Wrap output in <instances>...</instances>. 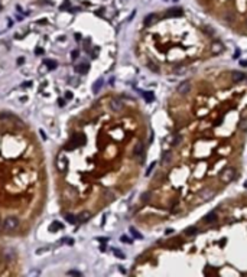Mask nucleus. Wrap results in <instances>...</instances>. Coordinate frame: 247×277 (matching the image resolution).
Here are the masks:
<instances>
[{"label":"nucleus","instance_id":"f257e3e1","mask_svg":"<svg viewBox=\"0 0 247 277\" xmlns=\"http://www.w3.org/2000/svg\"><path fill=\"white\" fill-rule=\"evenodd\" d=\"M84 143H85V134H82V133H75V134L70 138V142L66 143L65 150H74V149L80 147V146L84 144Z\"/></svg>","mask_w":247,"mask_h":277},{"label":"nucleus","instance_id":"f03ea898","mask_svg":"<svg viewBox=\"0 0 247 277\" xmlns=\"http://www.w3.org/2000/svg\"><path fill=\"white\" fill-rule=\"evenodd\" d=\"M17 225H19V219L16 217H7L5 219V222H3V228L6 231H9V233H10V231H15L17 228Z\"/></svg>","mask_w":247,"mask_h":277},{"label":"nucleus","instance_id":"7ed1b4c3","mask_svg":"<svg viewBox=\"0 0 247 277\" xmlns=\"http://www.w3.org/2000/svg\"><path fill=\"white\" fill-rule=\"evenodd\" d=\"M234 178H236V169L234 168H228L221 173V180L224 183H230Z\"/></svg>","mask_w":247,"mask_h":277},{"label":"nucleus","instance_id":"20e7f679","mask_svg":"<svg viewBox=\"0 0 247 277\" xmlns=\"http://www.w3.org/2000/svg\"><path fill=\"white\" fill-rule=\"evenodd\" d=\"M176 92H178V94H181V95H187L188 92H191V82L189 81H182L181 84L178 85Z\"/></svg>","mask_w":247,"mask_h":277},{"label":"nucleus","instance_id":"39448f33","mask_svg":"<svg viewBox=\"0 0 247 277\" xmlns=\"http://www.w3.org/2000/svg\"><path fill=\"white\" fill-rule=\"evenodd\" d=\"M66 168H68V160H66V157L64 154H59L56 157V169L59 172H65Z\"/></svg>","mask_w":247,"mask_h":277},{"label":"nucleus","instance_id":"423d86ee","mask_svg":"<svg viewBox=\"0 0 247 277\" xmlns=\"http://www.w3.org/2000/svg\"><path fill=\"white\" fill-rule=\"evenodd\" d=\"M110 107H111V110L113 111H122L123 108H124V104H123V101L122 100H119V98H114V100H111V104H110Z\"/></svg>","mask_w":247,"mask_h":277},{"label":"nucleus","instance_id":"0eeeda50","mask_svg":"<svg viewBox=\"0 0 247 277\" xmlns=\"http://www.w3.org/2000/svg\"><path fill=\"white\" fill-rule=\"evenodd\" d=\"M90 218H91V212H90V211H81V212L78 214V217H77L78 222H81V224L87 222Z\"/></svg>","mask_w":247,"mask_h":277},{"label":"nucleus","instance_id":"6e6552de","mask_svg":"<svg viewBox=\"0 0 247 277\" xmlns=\"http://www.w3.org/2000/svg\"><path fill=\"white\" fill-rule=\"evenodd\" d=\"M156 20H158V16H156L155 13H150L143 19V23H145V26H150V25H153V23H156Z\"/></svg>","mask_w":247,"mask_h":277},{"label":"nucleus","instance_id":"1a4fd4ad","mask_svg":"<svg viewBox=\"0 0 247 277\" xmlns=\"http://www.w3.org/2000/svg\"><path fill=\"white\" fill-rule=\"evenodd\" d=\"M224 51V45L220 42V40H215L214 43H212V54L214 55H218V54H221Z\"/></svg>","mask_w":247,"mask_h":277},{"label":"nucleus","instance_id":"9d476101","mask_svg":"<svg viewBox=\"0 0 247 277\" xmlns=\"http://www.w3.org/2000/svg\"><path fill=\"white\" fill-rule=\"evenodd\" d=\"M231 80H233L234 82H240V81L246 80V75H244L243 72H240V71H233V72H231Z\"/></svg>","mask_w":247,"mask_h":277},{"label":"nucleus","instance_id":"9b49d317","mask_svg":"<svg viewBox=\"0 0 247 277\" xmlns=\"http://www.w3.org/2000/svg\"><path fill=\"white\" fill-rule=\"evenodd\" d=\"M88 69H90V65L85 64V62H82V64H80V65L75 66V71H77L78 74H87Z\"/></svg>","mask_w":247,"mask_h":277},{"label":"nucleus","instance_id":"f8f14e48","mask_svg":"<svg viewBox=\"0 0 247 277\" xmlns=\"http://www.w3.org/2000/svg\"><path fill=\"white\" fill-rule=\"evenodd\" d=\"M3 258L6 260V261H13L15 258H16V254H15V251L13 250H6L5 252H3Z\"/></svg>","mask_w":247,"mask_h":277},{"label":"nucleus","instance_id":"ddd939ff","mask_svg":"<svg viewBox=\"0 0 247 277\" xmlns=\"http://www.w3.org/2000/svg\"><path fill=\"white\" fill-rule=\"evenodd\" d=\"M62 228H64L62 222H59V221H54V222L49 225V233H56L58 229H62Z\"/></svg>","mask_w":247,"mask_h":277},{"label":"nucleus","instance_id":"4468645a","mask_svg":"<svg viewBox=\"0 0 247 277\" xmlns=\"http://www.w3.org/2000/svg\"><path fill=\"white\" fill-rule=\"evenodd\" d=\"M215 218H217V212H215V211H211L210 214H207V215L203 218V222H204V224H210V222H212Z\"/></svg>","mask_w":247,"mask_h":277},{"label":"nucleus","instance_id":"2eb2a0df","mask_svg":"<svg viewBox=\"0 0 247 277\" xmlns=\"http://www.w3.org/2000/svg\"><path fill=\"white\" fill-rule=\"evenodd\" d=\"M181 15H182V9H179V7L171 9V10H168V13H166L168 17H175V16H181Z\"/></svg>","mask_w":247,"mask_h":277},{"label":"nucleus","instance_id":"dca6fc26","mask_svg":"<svg viewBox=\"0 0 247 277\" xmlns=\"http://www.w3.org/2000/svg\"><path fill=\"white\" fill-rule=\"evenodd\" d=\"M143 150H145V146H143V143H142V142H139L136 146H134L133 153H134V156H140V154H143Z\"/></svg>","mask_w":247,"mask_h":277},{"label":"nucleus","instance_id":"f3484780","mask_svg":"<svg viewBox=\"0 0 247 277\" xmlns=\"http://www.w3.org/2000/svg\"><path fill=\"white\" fill-rule=\"evenodd\" d=\"M0 120H17L15 117V114L10 113H0Z\"/></svg>","mask_w":247,"mask_h":277},{"label":"nucleus","instance_id":"a211bd4d","mask_svg":"<svg viewBox=\"0 0 247 277\" xmlns=\"http://www.w3.org/2000/svg\"><path fill=\"white\" fill-rule=\"evenodd\" d=\"M65 219H66V222H68V224H71V225H75V224L78 222L77 217H74L72 214H66V215H65Z\"/></svg>","mask_w":247,"mask_h":277},{"label":"nucleus","instance_id":"6ab92c4d","mask_svg":"<svg viewBox=\"0 0 247 277\" xmlns=\"http://www.w3.org/2000/svg\"><path fill=\"white\" fill-rule=\"evenodd\" d=\"M103 84H104V81H103L101 78H98V80L93 84V91H94V92H98V91H100V88L103 87Z\"/></svg>","mask_w":247,"mask_h":277},{"label":"nucleus","instance_id":"aec40b11","mask_svg":"<svg viewBox=\"0 0 247 277\" xmlns=\"http://www.w3.org/2000/svg\"><path fill=\"white\" fill-rule=\"evenodd\" d=\"M171 159H172V153H171V150H166L163 153V156H162V162H163V163H169Z\"/></svg>","mask_w":247,"mask_h":277},{"label":"nucleus","instance_id":"412c9836","mask_svg":"<svg viewBox=\"0 0 247 277\" xmlns=\"http://www.w3.org/2000/svg\"><path fill=\"white\" fill-rule=\"evenodd\" d=\"M224 22H226V23H233L234 22V16L230 12H227L226 15H224Z\"/></svg>","mask_w":247,"mask_h":277},{"label":"nucleus","instance_id":"4be33fe9","mask_svg":"<svg viewBox=\"0 0 247 277\" xmlns=\"http://www.w3.org/2000/svg\"><path fill=\"white\" fill-rule=\"evenodd\" d=\"M195 234H197V228L195 227H191V228H187L185 229V235H188V237H192Z\"/></svg>","mask_w":247,"mask_h":277},{"label":"nucleus","instance_id":"5701e85b","mask_svg":"<svg viewBox=\"0 0 247 277\" xmlns=\"http://www.w3.org/2000/svg\"><path fill=\"white\" fill-rule=\"evenodd\" d=\"M142 95L145 97V100H146L147 103H150V101L153 100V94H152V92H149V91H143Z\"/></svg>","mask_w":247,"mask_h":277},{"label":"nucleus","instance_id":"b1692460","mask_svg":"<svg viewBox=\"0 0 247 277\" xmlns=\"http://www.w3.org/2000/svg\"><path fill=\"white\" fill-rule=\"evenodd\" d=\"M240 130L241 131H247V119H243L241 121H240Z\"/></svg>","mask_w":247,"mask_h":277},{"label":"nucleus","instance_id":"393cba45","mask_svg":"<svg viewBox=\"0 0 247 277\" xmlns=\"http://www.w3.org/2000/svg\"><path fill=\"white\" fill-rule=\"evenodd\" d=\"M45 65H48L49 69H55V68H56V62H54V61H51V59H45Z\"/></svg>","mask_w":247,"mask_h":277},{"label":"nucleus","instance_id":"a878e982","mask_svg":"<svg viewBox=\"0 0 247 277\" xmlns=\"http://www.w3.org/2000/svg\"><path fill=\"white\" fill-rule=\"evenodd\" d=\"M130 233H131V235H133V237H134V238H139V240H140V238H142V234H140V233H139V231H136V229H134V228H133V227H131V228H130Z\"/></svg>","mask_w":247,"mask_h":277},{"label":"nucleus","instance_id":"bb28decb","mask_svg":"<svg viewBox=\"0 0 247 277\" xmlns=\"http://www.w3.org/2000/svg\"><path fill=\"white\" fill-rule=\"evenodd\" d=\"M66 274H68V276H78V277L82 276V273H81V271H77V270H70Z\"/></svg>","mask_w":247,"mask_h":277},{"label":"nucleus","instance_id":"cd10ccee","mask_svg":"<svg viewBox=\"0 0 247 277\" xmlns=\"http://www.w3.org/2000/svg\"><path fill=\"white\" fill-rule=\"evenodd\" d=\"M114 256H116V257H119L120 260H124V258H126V257H124V254H123L122 251H119V250H114Z\"/></svg>","mask_w":247,"mask_h":277},{"label":"nucleus","instance_id":"c85d7f7f","mask_svg":"<svg viewBox=\"0 0 247 277\" xmlns=\"http://www.w3.org/2000/svg\"><path fill=\"white\" fill-rule=\"evenodd\" d=\"M120 240H122L123 243H126V244H131V240H130L129 237H126V235H122V237H120Z\"/></svg>","mask_w":247,"mask_h":277},{"label":"nucleus","instance_id":"c756f323","mask_svg":"<svg viewBox=\"0 0 247 277\" xmlns=\"http://www.w3.org/2000/svg\"><path fill=\"white\" fill-rule=\"evenodd\" d=\"M72 97H74V94H72L71 91H66V92H65V98H66V100H72Z\"/></svg>","mask_w":247,"mask_h":277},{"label":"nucleus","instance_id":"7c9ffc66","mask_svg":"<svg viewBox=\"0 0 247 277\" xmlns=\"http://www.w3.org/2000/svg\"><path fill=\"white\" fill-rule=\"evenodd\" d=\"M62 241H64L65 244H68V245H72V244H74V240H72V238H64Z\"/></svg>","mask_w":247,"mask_h":277},{"label":"nucleus","instance_id":"2f4dec72","mask_svg":"<svg viewBox=\"0 0 247 277\" xmlns=\"http://www.w3.org/2000/svg\"><path fill=\"white\" fill-rule=\"evenodd\" d=\"M78 55H80V52H78L77 49H75V51H72V54H71V56H72V58H71V59H77V58H78Z\"/></svg>","mask_w":247,"mask_h":277},{"label":"nucleus","instance_id":"473e14b6","mask_svg":"<svg viewBox=\"0 0 247 277\" xmlns=\"http://www.w3.org/2000/svg\"><path fill=\"white\" fill-rule=\"evenodd\" d=\"M149 198H150V195H149V192H146V194H143V198H142V199H143L145 202H147Z\"/></svg>","mask_w":247,"mask_h":277},{"label":"nucleus","instance_id":"72a5a7b5","mask_svg":"<svg viewBox=\"0 0 247 277\" xmlns=\"http://www.w3.org/2000/svg\"><path fill=\"white\" fill-rule=\"evenodd\" d=\"M155 166H156V163H152V165L149 166V169H147V173H146V175H150V172L153 170V168H155Z\"/></svg>","mask_w":247,"mask_h":277},{"label":"nucleus","instance_id":"f704fd0d","mask_svg":"<svg viewBox=\"0 0 247 277\" xmlns=\"http://www.w3.org/2000/svg\"><path fill=\"white\" fill-rule=\"evenodd\" d=\"M58 105H59V107H64V105H65V100L59 98V100H58Z\"/></svg>","mask_w":247,"mask_h":277},{"label":"nucleus","instance_id":"c9c22d12","mask_svg":"<svg viewBox=\"0 0 247 277\" xmlns=\"http://www.w3.org/2000/svg\"><path fill=\"white\" fill-rule=\"evenodd\" d=\"M23 62H25V58H22V56H20V58L17 59V65H22Z\"/></svg>","mask_w":247,"mask_h":277},{"label":"nucleus","instance_id":"e433bc0d","mask_svg":"<svg viewBox=\"0 0 247 277\" xmlns=\"http://www.w3.org/2000/svg\"><path fill=\"white\" fill-rule=\"evenodd\" d=\"M238 56H240V51H238V49H237V51H236V52H234V58H236V59H237V58H238Z\"/></svg>","mask_w":247,"mask_h":277},{"label":"nucleus","instance_id":"4c0bfd02","mask_svg":"<svg viewBox=\"0 0 247 277\" xmlns=\"http://www.w3.org/2000/svg\"><path fill=\"white\" fill-rule=\"evenodd\" d=\"M240 65L241 66H247V61H240Z\"/></svg>","mask_w":247,"mask_h":277},{"label":"nucleus","instance_id":"58836bf2","mask_svg":"<svg viewBox=\"0 0 247 277\" xmlns=\"http://www.w3.org/2000/svg\"><path fill=\"white\" fill-rule=\"evenodd\" d=\"M0 227H2V221H0Z\"/></svg>","mask_w":247,"mask_h":277},{"label":"nucleus","instance_id":"ea45409f","mask_svg":"<svg viewBox=\"0 0 247 277\" xmlns=\"http://www.w3.org/2000/svg\"><path fill=\"white\" fill-rule=\"evenodd\" d=\"M246 25H247V20H246Z\"/></svg>","mask_w":247,"mask_h":277}]
</instances>
